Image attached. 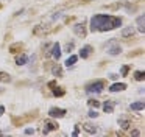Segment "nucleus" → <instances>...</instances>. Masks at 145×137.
Returning <instances> with one entry per match:
<instances>
[{
    "label": "nucleus",
    "instance_id": "nucleus-12",
    "mask_svg": "<svg viewBox=\"0 0 145 137\" xmlns=\"http://www.w3.org/2000/svg\"><path fill=\"white\" fill-rule=\"evenodd\" d=\"M83 128H84V131H86V132H89V134H95V132H97V126H95L94 123H89V121L83 125Z\"/></svg>",
    "mask_w": 145,
    "mask_h": 137
},
{
    "label": "nucleus",
    "instance_id": "nucleus-27",
    "mask_svg": "<svg viewBox=\"0 0 145 137\" xmlns=\"http://www.w3.org/2000/svg\"><path fill=\"white\" fill-rule=\"evenodd\" d=\"M33 132H35V131H33L31 128H27V129H25V134H27V136H30V134H33Z\"/></svg>",
    "mask_w": 145,
    "mask_h": 137
},
{
    "label": "nucleus",
    "instance_id": "nucleus-20",
    "mask_svg": "<svg viewBox=\"0 0 145 137\" xmlns=\"http://www.w3.org/2000/svg\"><path fill=\"white\" fill-rule=\"evenodd\" d=\"M20 48H22V44H14V45L10 47V52L11 53H17V50H20Z\"/></svg>",
    "mask_w": 145,
    "mask_h": 137
},
{
    "label": "nucleus",
    "instance_id": "nucleus-19",
    "mask_svg": "<svg viewBox=\"0 0 145 137\" xmlns=\"http://www.w3.org/2000/svg\"><path fill=\"white\" fill-rule=\"evenodd\" d=\"M76 61H78V56L72 55V56H70V58H67V61H66V65H67V67H72V65L75 64Z\"/></svg>",
    "mask_w": 145,
    "mask_h": 137
},
{
    "label": "nucleus",
    "instance_id": "nucleus-21",
    "mask_svg": "<svg viewBox=\"0 0 145 137\" xmlns=\"http://www.w3.org/2000/svg\"><path fill=\"white\" fill-rule=\"evenodd\" d=\"M134 78H136L137 81H144L145 73H144V72H136V73H134Z\"/></svg>",
    "mask_w": 145,
    "mask_h": 137
},
{
    "label": "nucleus",
    "instance_id": "nucleus-11",
    "mask_svg": "<svg viewBox=\"0 0 145 137\" xmlns=\"http://www.w3.org/2000/svg\"><path fill=\"white\" fill-rule=\"evenodd\" d=\"M136 25H137V30L140 31V33H144L145 31V17L144 16H139L137 20H136Z\"/></svg>",
    "mask_w": 145,
    "mask_h": 137
},
{
    "label": "nucleus",
    "instance_id": "nucleus-4",
    "mask_svg": "<svg viewBox=\"0 0 145 137\" xmlns=\"http://www.w3.org/2000/svg\"><path fill=\"white\" fill-rule=\"evenodd\" d=\"M48 115H50L52 118H61L66 115V109H61V108H52L50 111H48Z\"/></svg>",
    "mask_w": 145,
    "mask_h": 137
},
{
    "label": "nucleus",
    "instance_id": "nucleus-17",
    "mask_svg": "<svg viewBox=\"0 0 145 137\" xmlns=\"http://www.w3.org/2000/svg\"><path fill=\"white\" fill-rule=\"evenodd\" d=\"M144 101H137V103H133L129 108H131V111H140V109H144Z\"/></svg>",
    "mask_w": 145,
    "mask_h": 137
},
{
    "label": "nucleus",
    "instance_id": "nucleus-18",
    "mask_svg": "<svg viewBox=\"0 0 145 137\" xmlns=\"http://www.w3.org/2000/svg\"><path fill=\"white\" fill-rule=\"evenodd\" d=\"M16 62H17L19 65H24V64H27V62H28V56H27V55H20V56H17Z\"/></svg>",
    "mask_w": 145,
    "mask_h": 137
},
{
    "label": "nucleus",
    "instance_id": "nucleus-23",
    "mask_svg": "<svg viewBox=\"0 0 145 137\" xmlns=\"http://www.w3.org/2000/svg\"><path fill=\"white\" fill-rule=\"evenodd\" d=\"M89 106H92V108H98V106H100V103L97 101V100H89Z\"/></svg>",
    "mask_w": 145,
    "mask_h": 137
},
{
    "label": "nucleus",
    "instance_id": "nucleus-15",
    "mask_svg": "<svg viewBox=\"0 0 145 137\" xmlns=\"http://www.w3.org/2000/svg\"><path fill=\"white\" fill-rule=\"evenodd\" d=\"M52 73L55 75V76H61V75H63V68H61V65H53V67H52Z\"/></svg>",
    "mask_w": 145,
    "mask_h": 137
},
{
    "label": "nucleus",
    "instance_id": "nucleus-22",
    "mask_svg": "<svg viewBox=\"0 0 145 137\" xmlns=\"http://www.w3.org/2000/svg\"><path fill=\"white\" fill-rule=\"evenodd\" d=\"M53 95L55 97H63L64 95V90L61 89V87H56V89H53Z\"/></svg>",
    "mask_w": 145,
    "mask_h": 137
},
{
    "label": "nucleus",
    "instance_id": "nucleus-2",
    "mask_svg": "<svg viewBox=\"0 0 145 137\" xmlns=\"http://www.w3.org/2000/svg\"><path fill=\"white\" fill-rule=\"evenodd\" d=\"M103 89H105V83H103V81H95V83L88 84V87H86L88 92H94V93H100Z\"/></svg>",
    "mask_w": 145,
    "mask_h": 137
},
{
    "label": "nucleus",
    "instance_id": "nucleus-25",
    "mask_svg": "<svg viewBox=\"0 0 145 137\" xmlns=\"http://www.w3.org/2000/svg\"><path fill=\"white\" fill-rule=\"evenodd\" d=\"M97 112H95V111H89V117H91V118H95V117H97Z\"/></svg>",
    "mask_w": 145,
    "mask_h": 137
},
{
    "label": "nucleus",
    "instance_id": "nucleus-9",
    "mask_svg": "<svg viewBox=\"0 0 145 137\" xmlns=\"http://www.w3.org/2000/svg\"><path fill=\"white\" fill-rule=\"evenodd\" d=\"M92 53V47L91 45H84L81 50H80V56H81L83 59H86V58H89V55Z\"/></svg>",
    "mask_w": 145,
    "mask_h": 137
},
{
    "label": "nucleus",
    "instance_id": "nucleus-30",
    "mask_svg": "<svg viewBox=\"0 0 145 137\" xmlns=\"http://www.w3.org/2000/svg\"><path fill=\"white\" fill-rule=\"evenodd\" d=\"M3 112H5V108H3V106H0V115L3 114Z\"/></svg>",
    "mask_w": 145,
    "mask_h": 137
},
{
    "label": "nucleus",
    "instance_id": "nucleus-29",
    "mask_svg": "<svg viewBox=\"0 0 145 137\" xmlns=\"http://www.w3.org/2000/svg\"><path fill=\"white\" fill-rule=\"evenodd\" d=\"M109 78H111V80H117V75L112 73V75H109Z\"/></svg>",
    "mask_w": 145,
    "mask_h": 137
},
{
    "label": "nucleus",
    "instance_id": "nucleus-24",
    "mask_svg": "<svg viewBox=\"0 0 145 137\" xmlns=\"http://www.w3.org/2000/svg\"><path fill=\"white\" fill-rule=\"evenodd\" d=\"M128 70H129V67H128V65H125V67H122V75H123V76H125V75L128 73Z\"/></svg>",
    "mask_w": 145,
    "mask_h": 137
},
{
    "label": "nucleus",
    "instance_id": "nucleus-8",
    "mask_svg": "<svg viewBox=\"0 0 145 137\" xmlns=\"http://www.w3.org/2000/svg\"><path fill=\"white\" fill-rule=\"evenodd\" d=\"M114 106H116V101H112V100H106L103 104V111L108 112V114H111V112L114 111Z\"/></svg>",
    "mask_w": 145,
    "mask_h": 137
},
{
    "label": "nucleus",
    "instance_id": "nucleus-10",
    "mask_svg": "<svg viewBox=\"0 0 145 137\" xmlns=\"http://www.w3.org/2000/svg\"><path fill=\"white\" fill-rule=\"evenodd\" d=\"M125 89H126V84H123V83H116L109 87L111 92H122V90H125Z\"/></svg>",
    "mask_w": 145,
    "mask_h": 137
},
{
    "label": "nucleus",
    "instance_id": "nucleus-5",
    "mask_svg": "<svg viewBox=\"0 0 145 137\" xmlns=\"http://www.w3.org/2000/svg\"><path fill=\"white\" fill-rule=\"evenodd\" d=\"M55 129H58V123H55V121H44V128H42L44 134H48L50 131H55Z\"/></svg>",
    "mask_w": 145,
    "mask_h": 137
},
{
    "label": "nucleus",
    "instance_id": "nucleus-6",
    "mask_svg": "<svg viewBox=\"0 0 145 137\" xmlns=\"http://www.w3.org/2000/svg\"><path fill=\"white\" fill-rule=\"evenodd\" d=\"M50 55L53 56V58L56 59V61L61 58V47H59V44H58V42L52 45V52H50Z\"/></svg>",
    "mask_w": 145,
    "mask_h": 137
},
{
    "label": "nucleus",
    "instance_id": "nucleus-1",
    "mask_svg": "<svg viewBox=\"0 0 145 137\" xmlns=\"http://www.w3.org/2000/svg\"><path fill=\"white\" fill-rule=\"evenodd\" d=\"M122 25V19L116 16L97 14L91 19V30L92 31H109Z\"/></svg>",
    "mask_w": 145,
    "mask_h": 137
},
{
    "label": "nucleus",
    "instance_id": "nucleus-14",
    "mask_svg": "<svg viewBox=\"0 0 145 137\" xmlns=\"http://www.w3.org/2000/svg\"><path fill=\"white\" fill-rule=\"evenodd\" d=\"M119 125L123 128V129H128V128L131 126V123H129V120H128V118H125V117H122V118L119 120Z\"/></svg>",
    "mask_w": 145,
    "mask_h": 137
},
{
    "label": "nucleus",
    "instance_id": "nucleus-16",
    "mask_svg": "<svg viewBox=\"0 0 145 137\" xmlns=\"http://www.w3.org/2000/svg\"><path fill=\"white\" fill-rule=\"evenodd\" d=\"M11 76L7 73V72H0V83H10Z\"/></svg>",
    "mask_w": 145,
    "mask_h": 137
},
{
    "label": "nucleus",
    "instance_id": "nucleus-7",
    "mask_svg": "<svg viewBox=\"0 0 145 137\" xmlns=\"http://www.w3.org/2000/svg\"><path fill=\"white\" fill-rule=\"evenodd\" d=\"M73 31H75L76 36L84 37L86 36V27H84V23H76L75 27H73Z\"/></svg>",
    "mask_w": 145,
    "mask_h": 137
},
{
    "label": "nucleus",
    "instance_id": "nucleus-28",
    "mask_svg": "<svg viewBox=\"0 0 145 137\" xmlns=\"http://www.w3.org/2000/svg\"><path fill=\"white\" fill-rule=\"evenodd\" d=\"M131 134H133V136H139V134H140V132H139V131H136V129H134V131H131Z\"/></svg>",
    "mask_w": 145,
    "mask_h": 137
},
{
    "label": "nucleus",
    "instance_id": "nucleus-26",
    "mask_svg": "<svg viewBox=\"0 0 145 137\" xmlns=\"http://www.w3.org/2000/svg\"><path fill=\"white\" fill-rule=\"evenodd\" d=\"M73 48V42H67V45H66V50H67V52H70V50H72Z\"/></svg>",
    "mask_w": 145,
    "mask_h": 137
},
{
    "label": "nucleus",
    "instance_id": "nucleus-3",
    "mask_svg": "<svg viewBox=\"0 0 145 137\" xmlns=\"http://www.w3.org/2000/svg\"><path fill=\"white\" fill-rule=\"evenodd\" d=\"M108 53H109V55H119L120 52H122V48H120V45H119V42H117L116 39H112V40H109V42H108Z\"/></svg>",
    "mask_w": 145,
    "mask_h": 137
},
{
    "label": "nucleus",
    "instance_id": "nucleus-13",
    "mask_svg": "<svg viewBox=\"0 0 145 137\" xmlns=\"http://www.w3.org/2000/svg\"><path fill=\"white\" fill-rule=\"evenodd\" d=\"M134 34V28L133 27H126L125 30H122V37H129Z\"/></svg>",
    "mask_w": 145,
    "mask_h": 137
}]
</instances>
